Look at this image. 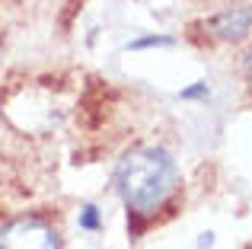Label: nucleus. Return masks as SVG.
<instances>
[{"instance_id": "4", "label": "nucleus", "mask_w": 252, "mask_h": 249, "mask_svg": "<svg viewBox=\"0 0 252 249\" xmlns=\"http://www.w3.org/2000/svg\"><path fill=\"white\" fill-rule=\"evenodd\" d=\"M157 45H163V48H169V45H176L169 35H147V38H134V42L128 45V51H141V48H157Z\"/></svg>"}, {"instance_id": "6", "label": "nucleus", "mask_w": 252, "mask_h": 249, "mask_svg": "<svg viewBox=\"0 0 252 249\" xmlns=\"http://www.w3.org/2000/svg\"><path fill=\"white\" fill-rule=\"evenodd\" d=\"M182 99H201V96H208V83H195V87H189V90H182Z\"/></svg>"}, {"instance_id": "10", "label": "nucleus", "mask_w": 252, "mask_h": 249, "mask_svg": "<svg viewBox=\"0 0 252 249\" xmlns=\"http://www.w3.org/2000/svg\"><path fill=\"white\" fill-rule=\"evenodd\" d=\"M249 249H252V246H249Z\"/></svg>"}, {"instance_id": "1", "label": "nucleus", "mask_w": 252, "mask_h": 249, "mask_svg": "<svg viewBox=\"0 0 252 249\" xmlns=\"http://www.w3.org/2000/svg\"><path fill=\"white\" fill-rule=\"evenodd\" d=\"M176 160L163 147H134L118 160L115 188L131 218H150L176 192Z\"/></svg>"}, {"instance_id": "7", "label": "nucleus", "mask_w": 252, "mask_h": 249, "mask_svg": "<svg viewBox=\"0 0 252 249\" xmlns=\"http://www.w3.org/2000/svg\"><path fill=\"white\" fill-rule=\"evenodd\" d=\"M211 243H214V237H211V233H204V237L198 240V246H211Z\"/></svg>"}, {"instance_id": "3", "label": "nucleus", "mask_w": 252, "mask_h": 249, "mask_svg": "<svg viewBox=\"0 0 252 249\" xmlns=\"http://www.w3.org/2000/svg\"><path fill=\"white\" fill-rule=\"evenodd\" d=\"M208 29L214 32V35L227 38V42H236V38H243L252 29V10H246V6L223 10V13H217V16L208 23Z\"/></svg>"}, {"instance_id": "5", "label": "nucleus", "mask_w": 252, "mask_h": 249, "mask_svg": "<svg viewBox=\"0 0 252 249\" xmlns=\"http://www.w3.org/2000/svg\"><path fill=\"white\" fill-rule=\"evenodd\" d=\"M80 227L83 230H99V208L96 205H86L80 211Z\"/></svg>"}, {"instance_id": "2", "label": "nucleus", "mask_w": 252, "mask_h": 249, "mask_svg": "<svg viewBox=\"0 0 252 249\" xmlns=\"http://www.w3.org/2000/svg\"><path fill=\"white\" fill-rule=\"evenodd\" d=\"M0 249H61V240L48 220L16 218L0 227Z\"/></svg>"}, {"instance_id": "9", "label": "nucleus", "mask_w": 252, "mask_h": 249, "mask_svg": "<svg viewBox=\"0 0 252 249\" xmlns=\"http://www.w3.org/2000/svg\"><path fill=\"white\" fill-rule=\"evenodd\" d=\"M0 51H3V38H0Z\"/></svg>"}, {"instance_id": "8", "label": "nucleus", "mask_w": 252, "mask_h": 249, "mask_svg": "<svg viewBox=\"0 0 252 249\" xmlns=\"http://www.w3.org/2000/svg\"><path fill=\"white\" fill-rule=\"evenodd\" d=\"M246 77L252 80V51H249V58H246Z\"/></svg>"}]
</instances>
